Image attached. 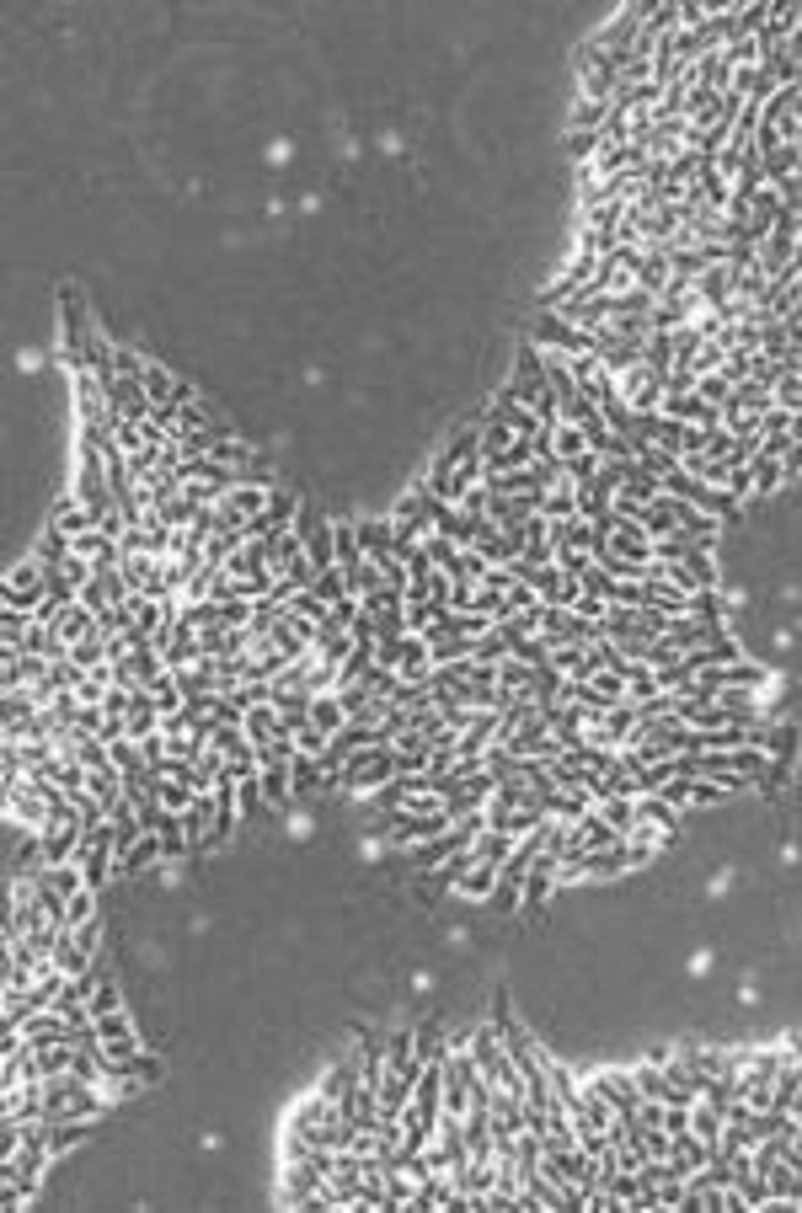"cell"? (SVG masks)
<instances>
[{"mask_svg":"<svg viewBox=\"0 0 802 1213\" xmlns=\"http://www.w3.org/2000/svg\"><path fill=\"white\" fill-rule=\"evenodd\" d=\"M396 775H401V759H396L391 743H369V749H359V754H348V759H343V775H337V786L359 791V797H375V791H380L385 781H396Z\"/></svg>","mask_w":802,"mask_h":1213,"instance_id":"cell-1","label":"cell"},{"mask_svg":"<svg viewBox=\"0 0 802 1213\" xmlns=\"http://www.w3.org/2000/svg\"><path fill=\"white\" fill-rule=\"evenodd\" d=\"M0 604H6V610H22V615H38L43 604H49V567H43L38 556L17 562L6 572V583H0Z\"/></svg>","mask_w":802,"mask_h":1213,"instance_id":"cell-2","label":"cell"},{"mask_svg":"<svg viewBox=\"0 0 802 1213\" xmlns=\"http://www.w3.org/2000/svg\"><path fill=\"white\" fill-rule=\"evenodd\" d=\"M621 396H626L631 412H658L663 396H669V380H663L653 364H637V369H626L621 375Z\"/></svg>","mask_w":802,"mask_h":1213,"instance_id":"cell-3","label":"cell"},{"mask_svg":"<svg viewBox=\"0 0 802 1213\" xmlns=\"http://www.w3.org/2000/svg\"><path fill=\"white\" fill-rule=\"evenodd\" d=\"M599 1085V1091H605V1101H610V1107H615V1117H637L642 1112V1085H637V1075H599L594 1080Z\"/></svg>","mask_w":802,"mask_h":1213,"instance_id":"cell-4","label":"cell"},{"mask_svg":"<svg viewBox=\"0 0 802 1213\" xmlns=\"http://www.w3.org/2000/svg\"><path fill=\"white\" fill-rule=\"evenodd\" d=\"M738 412H776V391H765L760 380H738L733 385V396L722 401V417H738Z\"/></svg>","mask_w":802,"mask_h":1213,"instance_id":"cell-5","label":"cell"},{"mask_svg":"<svg viewBox=\"0 0 802 1213\" xmlns=\"http://www.w3.org/2000/svg\"><path fill=\"white\" fill-rule=\"evenodd\" d=\"M311 722H316L327 738H337L353 717H348V706L337 701V690H327V695H311Z\"/></svg>","mask_w":802,"mask_h":1213,"instance_id":"cell-6","label":"cell"},{"mask_svg":"<svg viewBox=\"0 0 802 1213\" xmlns=\"http://www.w3.org/2000/svg\"><path fill=\"white\" fill-rule=\"evenodd\" d=\"M797 727L792 722H776V727H765V733H760V749L765 754H776L781 759V765H792V754H797Z\"/></svg>","mask_w":802,"mask_h":1213,"instance_id":"cell-7","label":"cell"},{"mask_svg":"<svg viewBox=\"0 0 802 1213\" xmlns=\"http://www.w3.org/2000/svg\"><path fill=\"white\" fill-rule=\"evenodd\" d=\"M289 791H295V775H289V765H262V802L284 807Z\"/></svg>","mask_w":802,"mask_h":1213,"instance_id":"cell-8","label":"cell"},{"mask_svg":"<svg viewBox=\"0 0 802 1213\" xmlns=\"http://www.w3.org/2000/svg\"><path fill=\"white\" fill-rule=\"evenodd\" d=\"M91 1133V1117H70V1123H49V1149L54 1155H65V1149H75Z\"/></svg>","mask_w":802,"mask_h":1213,"instance_id":"cell-9","label":"cell"},{"mask_svg":"<svg viewBox=\"0 0 802 1213\" xmlns=\"http://www.w3.org/2000/svg\"><path fill=\"white\" fill-rule=\"evenodd\" d=\"M551 449H557L562 460H578V455H589V433L573 428V423H557L551 428Z\"/></svg>","mask_w":802,"mask_h":1213,"instance_id":"cell-10","label":"cell"},{"mask_svg":"<svg viewBox=\"0 0 802 1213\" xmlns=\"http://www.w3.org/2000/svg\"><path fill=\"white\" fill-rule=\"evenodd\" d=\"M541 513H546V519H578V492H573V481H557V487L546 492Z\"/></svg>","mask_w":802,"mask_h":1213,"instance_id":"cell-11","label":"cell"},{"mask_svg":"<svg viewBox=\"0 0 802 1213\" xmlns=\"http://www.w3.org/2000/svg\"><path fill=\"white\" fill-rule=\"evenodd\" d=\"M492 888H498V866L492 861H476L466 877H460V898H487Z\"/></svg>","mask_w":802,"mask_h":1213,"instance_id":"cell-12","label":"cell"},{"mask_svg":"<svg viewBox=\"0 0 802 1213\" xmlns=\"http://www.w3.org/2000/svg\"><path fill=\"white\" fill-rule=\"evenodd\" d=\"M311 594H316V599H327V604H343V599H353V588H348V578H343L337 567H327V572H316Z\"/></svg>","mask_w":802,"mask_h":1213,"instance_id":"cell-13","label":"cell"},{"mask_svg":"<svg viewBox=\"0 0 802 1213\" xmlns=\"http://www.w3.org/2000/svg\"><path fill=\"white\" fill-rule=\"evenodd\" d=\"M289 775H295V791H316L321 781H327V770H321V759H316V754H295Z\"/></svg>","mask_w":802,"mask_h":1213,"instance_id":"cell-14","label":"cell"},{"mask_svg":"<svg viewBox=\"0 0 802 1213\" xmlns=\"http://www.w3.org/2000/svg\"><path fill=\"white\" fill-rule=\"evenodd\" d=\"M696 396L706 401V407H717V412H722V401L733 396V380L722 375V369H717V375H701V380H696Z\"/></svg>","mask_w":802,"mask_h":1213,"instance_id":"cell-15","label":"cell"},{"mask_svg":"<svg viewBox=\"0 0 802 1213\" xmlns=\"http://www.w3.org/2000/svg\"><path fill=\"white\" fill-rule=\"evenodd\" d=\"M113 1010H123L118 984H113V978H97V989H91V1021H97V1016H113Z\"/></svg>","mask_w":802,"mask_h":1213,"instance_id":"cell-16","label":"cell"},{"mask_svg":"<svg viewBox=\"0 0 802 1213\" xmlns=\"http://www.w3.org/2000/svg\"><path fill=\"white\" fill-rule=\"evenodd\" d=\"M749 476H754V492H776V487H781V460L754 455V460H749Z\"/></svg>","mask_w":802,"mask_h":1213,"instance_id":"cell-17","label":"cell"},{"mask_svg":"<svg viewBox=\"0 0 802 1213\" xmlns=\"http://www.w3.org/2000/svg\"><path fill=\"white\" fill-rule=\"evenodd\" d=\"M776 407L781 412H802V375H786L776 385Z\"/></svg>","mask_w":802,"mask_h":1213,"instance_id":"cell-18","label":"cell"},{"mask_svg":"<svg viewBox=\"0 0 802 1213\" xmlns=\"http://www.w3.org/2000/svg\"><path fill=\"white\" fill-rule=\"evenodd\" d=\"M797 476H802V444H792L781 455V481H797Z\"/></svg>","mask_w":802,"mask_h":1213,"instance_id":"cell-19","label":"cell"}]
</instances>
